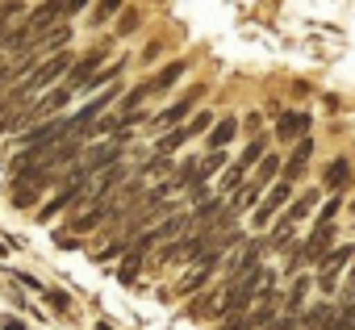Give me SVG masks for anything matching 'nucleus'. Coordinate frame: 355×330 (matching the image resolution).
I'll list each match as a JSON object with an SVG mask.
<instances>
[{
  "mask_svg": "<svg viewBox=\"0 0 355 330\" xmlns=\"http://www.w3.org/2000/svg\"><path fill=\"white\" fill-rule=\"evenodd\" d=\"M92 0H67V13H80V9H88Z\"/></svg>",
  "mask_w": 355,
  "mask_h": 330,
  "instance_id": "obj_40",
  "label": "nucleus"
},
{
  "mask_svg": "<svg viewBox=\"0 0 355 330\" xmlns=\"http://www.w3.org/2000/svg\"><path fill=\"white\" fill-rule=\"evenodd\" d=\"M351 259H355V247H334V251L326 255V263L318 268V280H322V288H334V276H338V272H343Z\"/></svg>",
  "mask_w": 355,
  "mask_h": 330,
  "instance_id": "obj_6",
  "label": "nucleus"
},
{
  "mask_svg": "<svg viewBox=\"0 0 355 330\" xmlns=\"http://www.w3.org/2000/svg\"><path fill=\"white\" fill-rule=\"evenodd\" d=\"M263 155H268V142H263V138H251V142H247V150L239 155V163H243V168H251V163L259 168V159H263Z\"/></svg>",
  "mask_w": 355,
  "mask_h": 330,
  "instance_id": "obj_18",
  "label": "nucleus"
},
{
  "mask_svg": "<svg viewBox=\"0 0 355 330\" xmlns=\"http://www.w3.org/2000/svg\"><path fill=\"white\" fill-rule=\"evenodd\" d=\"M180 76H184V59H175V63H167V67H163V71H159L150 84H155V92H163V88H171V84L180 80Z\"/></svg>",
  "mask_w": 355,
  "mask_h": 330,
  "instance_id": "obj_17",
  "label": "nucleus"
},
{
  "mask_svg": "<svg viewBox=\"0 0 355 330\" xmlns=\"http://www.w3.org/2000/svg\"><path fill=\"white\" fill-rule=\"evenodd\" d=\"M9 17H21V0H5V5H0V26Z\"/></svg>",
  "mask_w": 355,
  "mask_h": 330,
  "instance_id": "obj_30",
  "label": "nucleus"
},
{
  "mask_svg": "<svg viewBox=\"0 0 355 330\" xmlns=\"http://www.w3.org/2000/svg\"><path fill=\"white\" fill-rule=\"evenodd\" d=\"M305 293H309V280H297V284H293V293H288V301H284V313H288V318H293V313L301 309Z\"/></svg>",
  "mask_w": 355,
  "mask_h": 330,
  "instance_id": "obj_25",
  "label": "nucleus"
},
{
  "mask_svg": "<svg viewBox=\"0 0 355 330\" xmlns=\"http://www.w3.org/2000/svg\"><path fill=\"white\" fill-rule=\"evenodd\" d=\"M117 30H121V34H130V30H138V13H125V17H121V26H117Z\"/></svg>",
  "mask_w": 355,
  "mask_h": 330,
  "instance_id": "obj_35",
  "label": "nucleus"
},
{
  "mask_svg": "<svg viewBox=\"0 0 355 330\" xmlns=\"http://www.w3.org/2000/svg\"><path fill=\"white\" fill-rule=\"evenodd\" d=\"M67 38H71V30H55V38H51V34H46V38H42V42H46V51H55V55H59V46H63V42H67Z\"/></svg>",
  "mask_w": 355,
  "mask_h": 330,
  "instance_id": "obj_31",
  "label": "nucleus"
},
{
  "mask_svg": "<svg viewBox=\"0 0 355 330\" xmlns=\"http://www.w3.org/2000/svg\"><path fill=\"white\" fill-rule=\"evenodd\" d=\"M193 134H189V125H175V130H163L159 138H155V150L159 155H167V150H180L184 142H189Z\"/></svg>",
  "mask_w": 355,
  "mask_h": 330,
  "instance_id": "obj_13",
  "label": "nucleus"
},
{
  "mask_svg": "<svg viewBox=\"0 0 355 330\" xmlns=\"http://www.w3.org/2000/svg\"><path fill=\"white\" fill-rule=\"evenodd\" d=\"M71 67H76V63H71V55H63V51H59V55H51V59L30 76V84H26V88L34 92V88H42V84H55V80H59L63 71H71Z\"/></svg>",
  "mask_w": 355,
  "mask_h": 330,
  "instance_id": "obj_5",
  "label": "nucleus"
},
{
  "mask_svg": "<svg viewBox=\"0 0 355 330\" xmlns=\"http://www.w3.org/2000/svg\"><path fill=\"white\" fill-rule=\"evenodd\" d=\"M347 180H351V159H347V155L330 159V163H326V172H322V184H326L330 193H338Z\"/></svg>",
  "mask_w": 355,
  "mask_h": 330,
  "instance_id": "obj_8",
  "label": "nucleus"
},
{
  "mask_svg": "<svg viewBox=\"0 0 355 330\" xmlns=\"http://www.w3.org/2000/svg\"><path fill=\"white\" fill-rule=\"evenodd\" d=\"M76 201H96V197H92V189H88L84 180H80V184H67L59 197H51V201L38 209V218H42V222H51V214H59V209H67V205H76Z\"/></svg>",
  "mask_w": 355,
  "mask_h": 330,
  "instance_id": "obj_4",
  "label": "nucleus"
},
{
  "mask_svg": "<svg viewBox=\"0 0 355 330\" xmlns=\"http://www.w3.org/2000/svg\"><path fill=\"white\" fill-rule=\"evenodd\" d=\"M201 92H205V88H197V92H189L184 101H175V105H167V109H163V113L155 117V125H175V121H184V117H189V113L197 109V101H201Z\"/></svg>",
  "mask_w": 355,
  "mask_h": 330,
  "instance_id": "obj_7",
  "label": "nucleus"
},
{
  "mask_svg": "<svg viewBox=\"0 0 355 330\" xmlns=\"http://www.w3.org/2000/svg\"><path fill=\"white\" fill-rule=\"evenodd\" d=\"M9 276H13V280H17V284H30V288H38V280H34V276H30V272H17V268H9Z\"/></svg>",
  "mask_w": 355,
  "mask_h": 330,
  "instance_id": "obj_34",
  "label": "nucleus"
},
{
  "mask_svg": "<svg viewBox=\"0 0 355 330\" xmlns=\"http://www.w3.org/2000/svg\"><path fill=\"white\" fill-rule=\"evenodd\" d=\"M243 172H247V168H243V163L234 159V163H230V168H226V176H222V189H226V193H234V189L243 184Z\"/></svg>",
  "mask_w": 355,
  "mask_h": 330,
  "instance_id": "obj_26",
  "label": "nucleus"
},
{
  "mask_svg": "<svg viewBox=\"0 0 355 330\" xmlns=\"http://www.w3.org/2000/svg\"><path fill=\"white\" fill-rule=\"evenodd\" d=\"M293 326H297V318H288V313H280V318H276V322H268L263 330H293Z\"/></svg>",
  "mask_w": 355,
  "mask_h": 330,
  "instance_id": "obj_32",
  "label": "nucleus"
},
{
  "mask_svg": "<svg viewBox=\"0 0 355 330\" xmlns=\"http://www.w3.org/2000/svg\"><path fill=\"white\" fill-rule=\"evenodd\" d=\"M9 201H13V209H34V201H38V189H30V184H17V189L9 193Z\"/></svg>",
  "mask_w": 355,
  "mask_h": 330,
  "instance_id": "obj_19",
  "label": "nucleus"
},
{
  "mask_svg": "<svg viewBox=\"0 0 355 330\" xmlns=\"http://www.w3.org/2000/svg\"><path fill=\"white\" fill-rule=\"evenodd\" d=\"M234 134H239V121H230V117H226V121H218V125L209 130V146H214V150H226Z\"/></svg>",
  "mask_w": 355,
  "mask_h": 330,
  "instance_id": "obj_15",
  "label": "nucleus"
},
{
  "mask_svg": "<svg viewBox=\"0 0 355 330\" xmlns=\"http://www.w3.org/2000/svg\"><path fill=\"white\" fill-rule=\"evenodd\" d=\"M313 205H318V193H305V197H297V201L288 205V214L280 218V234H288V230H293V226H297V222H301L309 209H313Z\"/></svg>",
  "mask_w": 355,
  "mask_h": 330,
  "instance_id": "obj_11",
  "label": "nucleus"
},
{
  "mask_svg": "<svg viewBox=\"0 0 355 330\" xmlns=\"http://www.w3.org/2000/svg\"><path fill=\"white\" fill-rule=\"evenodd\" d=\"M338 214V197H326V205H322V222H330Z\"/></svg>",
  "mask_w": 355,
  "mask_h": 330,
  "instance_id": "obj_33",
  "label": "nucleus"
},
{
  "mask_svg": "<svg viewBox=\"0 0 355 330\" xmlns=\"http://www.w3.org/2000/svg\"><path fill=\"white\" fill-rule=\"evenodd\" d=\"M42 297H46V305H51V309H59V313H67V309H71V301H67V293H63V288H42Z\"/></svg>",
  "mask_w": 355,
  "mask_h": 330,
  "instance_id": "obj_27",
  "label": "nucleus"
},
{
  "mask_svg": "<svg viewBox=\"0 0 355 330\" xmlns=\"http://www.w3.org/2000/svg\"><path fill=\"white\" fill-rule=\"evenodd\" d=\"M101 59H105L101 51L84 55V59L71 67V84H67V88H84V84H92V80H96V71H101Z\"/></svg>",
  "mask_w": 355,
  "mask_h": 330,
  "instance_id": "obj_9",
  "label": "nucleus"
},
{
  "mask_svg": "<svg viewBox=\"0 0 355 330\" xmlns=\"http://www.w3.org/2000/svg\"><path fill=\"white\" fill-rule=\"evenodd\" d=\"M309 155H313V138L305 134V138L297 142V150H293V159H288V168H284V180H288V184H293V180H297V176L305 172V163H309Z\"/></svg>",
  "mask_w": 355,
  "mask_h": 330,
  "instance_id": "obj_12",
  "label": "nucleus"
},
{
  "mask_svg": "<svg viewBox=\"0 0 355 330\" xmlns=\"http://www.w3.org/2000/svg\"><path fill=\"white\" fill-rule=\"evenodd\" d=\"M343 293H347V297L355 301V268H351V276H347V284H343Z\"/></svg>",
  "mask_w": 355,
  "mask_h": 330,
  "instance_id": "obj_39",
  "label": "nucleus"
},
{
  "mask_svg": "<svg viewBox=\"0 0 355 330\" xmlns=\"http://www.w3.org/2000/svg\"><path fill=\"white\" fill-rule=\"evenodd\" d=\"M222 168H226V150H214L209 159H201V184H205L214 172H222Z\"/></svg>",
  "mask_w": 355,
  "mask_h": 330,
  "instance_id": "obj_24",
  "label": "nucleus"
},
{
  "mask_svg": "<svg viewBox=\"0 0 355 330\" xmlns=\"http://www.w3.org/2000/svg\"><path fill=\"white\" fill-rule=\"evenodd\" d=\"M330 251H334V222H318V226H313V234L305 238V247H301L297 255H301V263H313V268H322Z\"/></svg>",
  "mask_w": 355,
  "mask_h": 330,
  "instance_id": "obj_1",
  "label": "nucleus"
},
{
  "mask_svg": "<svg viewBox=\"0 0 355 330\" xmlns=\"http://www.w3.org/2000/svg\"><path fill=\"white\" fill-rule=\"evenodd\" d=\"M288 197H293V184H288V180H276V184L268 189V197L255 205V226H268V222L288 205Z\"/></svg>",
  "mask_w": 355,
  "mask_h": 330,
  "instance_id": "obj_2",
  "label": "nucleus"
},
{
  "mask_svg": "<svg viewBox=\"0 0 355 330\" xmlns=\"http://www.w3.org/2000/svg\"><path fill=\"white\" fill-rule=\"evenodd\" d=\"M150 92H155V84H138V88H134V92H130V96H125L121 105H125V109H134V105H138V101H146Z\"/></svg>",
  "mask_w": 355,
  "mask_h": 330,
  "instance_id": "obj_28",
  "label": "nucleus"
},
{
  "mask_svg": "<svg viewBox=\"0 0 355 330\" xmlns=\"http://www.w3.org/2000/svg\"><path fill=\"white\" fill-rule=\"evenodd\" d=\"M222 330H247V313H243V318H226Z\"/></svg>",
  "mask_w": 355,
  "mask_h": 330,
  "instance_id": "obj_36",
  "label": "nucleus"
},
{
  "mask_svg": "<svg viewBox=\"0 0 355 330\" xmlns=\"http://www.w3.org/2000/svg\"><path fill=\"white\" fill-rule=\"evenodd\" d=\"M193 226V218H184V214H175V218H167L159 230H155V238H171V234H180V230H189Z\"/></svg>",
  "mask_w": 355,
  "mask_h": 330,
  "instance_id": "obj_22",
  "label": "nucleus"
},
{
  "mask_svg": "<svg viewBox=\"0 0 355 330\" xmlns=\"http://www.w3.org/2000/svg\"><path fill=\"white\" fill-rule=\"evenodd\" d=\"M276 172H280V159H276V155H263V159H259V168H255V184L276 180Z\"/></svg>",
  "mask_w": 355,
  "mask_h": 330,
  "instance_id": "obj_21",
  "label": "nucleus"
},
{
  "mask_svg": "<svg viewBox=\"0 0 355 330\" xmlns=\"http://www.w3.org/2000/svg\"><path fill=\"white\" fill-rule=\"evenodd\" d=\"M55 243H59V247H76L80 238H76V234H55Z\"/></svg>",
  "mask_w": 355,
  "mask_h": 330,
  "instance_id": "obj_38",
  "label": "nucleus"
},
{
  "mask_svg": "<svg viewBox=\"0 0 355 330\" xmlns=\"http://www.w3.org/2000/svg\"><path fill=\"white\" fill-rule=\"evenodd\" d=\"M209 125H214V117H209V113H197V117L189 121V134H209Z\"/></svg>",
  "mask_w": 355,
  "mask_h": 330,
  "instance_id": "obj_29",
  "label": "nucleus"
},
{
  "mask_svg": "<svg viewBox=\"0 0 355 330\" xmlns=\"http://www.w3.org/2000/svg\"><path fill=\"white\" fill-rule=\"evenodd\" d=\"M309 125H313V117H309L305 109H288V113H280V121H276V138H280V142H301Z\"/></svg>",
  "mask_w": 355,
  "mask_h": 330,
  "instance_id": "obj_3",
  "label": "nucleus"
},
{
  "mask_svg": "<svg viewBox=\"0 0 355 330\" xmlns=\"http://www.w3.org/2000/svg\"><path fill=\"white\" fill-rule=\"evenodd\" d=\"M326 330H355V301H347L343 309H334V322Z\"/></svg>",
  "mask_w": 355,
  "mask_h": 330,
  "instance_id": "obj_20",
  "label": "nucleus"
},
{
  "mask_svg": "<svg viewBox=\"0 0 355 330\" xmlns=\"http://www.w3.org/2000/svg\"><path fill=\"white\" fill-rule=\"evenodd\" d=\"M330 322H334V309H330V305H313V309L301 318V326H305V330H318V326L326 330Z\"/></svg>",
  "mask_w": 355,
  "mask_h": 330,
  "instance_id": "obj_16",
  "label": "nucleus"
},
{
  "mask_svg": "<svg viewBox=\"0 0 355 330\" xmlns=\"http://www.w3.org/2000/svg\"><path fill=\"white\" fill-rule=\"evenodd\" d=\"M125 5V0H96V9H92V21L96 26H105L109 17H117V9Z\"/></svg>",
  "mask_w": 355,
  "mask_h": 330,
  "instance_id": "obj_23",
  "label": "nucleus"
},
{
  "mask_svg": "<svg viewBox=\"0 0 355 330\" xmlns=\"http://www.w3.org/2000/svg\"><path fill=\"white\" fill-rule=\"evenodd\" d=\"M67 101H71V88H55L51 96H42V101H38V105L26 113V121H30V117H51V113H59Z\"/></svg>",
  "mask_w": 355,
  "mask_h": 330,
  "instance_id": "obj_10",
  "label": "nucleus"
},
{
  "mask_svg": "<svg viewBox=\"0 0 355 330\" xmlns=\"http://www.w3.org/2000/svg\"><path fill=\"white\" fill-rule=\"evenodd\" d=\"M5 251H9V247H5V243H0V255H5Z\"/></svg>",
  "mask_w": 355,
  "mask_h": 330,
  "instance_id": "obj_41",
  "label": "nucleus"
},
{
  "mask_svg": "<svg viewBox=\"0 0 355 330\" xmlns=\"http://www.w3.org/2000/svg\"><path fill=\"white\" fill-rule=\"evenodd\" d=\"M255 201H259V184H255V180H251V184H239V189H234V197H230V205H226V214L234 218V214H243V209H247V205H255Z\"/></svg>",
  "mask_w": 355,
  "mask_h": 330,
  "instance_id": "obj_14",
  "label": "nucleus"
},
{
  "mask_svg": "<svg viewBox=\"0 0 355 330\" xmlns=\"http://www.w3.org/2000/svg\"><path fill=\"white\" fill-rule=\"evenodd\" d=\"M0 330H26V322L21 318H5V322H0Z\"/></svg>",
  "mask_w": 355,
  "mask_h": 330,
  "instance_id": "obj_37",
  "label": "nucleus"
},
{
  "mask_svg": "<svg viewBox=\"0 0 355 330\" xmlns=\"http://www.w3.org/2000/svg\"><path fill=\"white\" fill-rule=\"evenodd\" d=\"M351 209H355V201H351Z\"/></svg>",
  "mask_w": 355,
  "mask_h": 330,
  "instance_id": "obj_42",
  "label": "nucleus"
}]
</instances>
